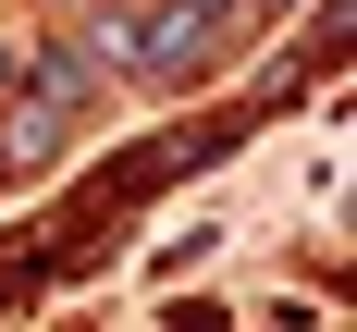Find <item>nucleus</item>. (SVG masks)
Masks as SVG:
<instances>
[{
	"label": "nucleus",
	"mask_w": 357,
	"mask_h": 332,
	"mask_svg": "<svg viewBox=\"0 0 357 332\" xmlns=\"http://www.w3.org/2000/svg\"><path fill=\"white\" fill-rule=\"evenodd\" d=\"M13 74H25V37H13V25H0V86H13Z\"/></svg>",
	"instance_id": "nucleus-1"
}]
</instances>
